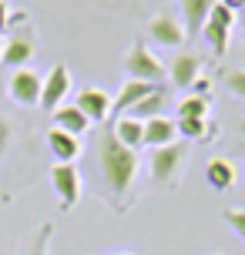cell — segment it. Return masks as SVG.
Masks as SVG:
<instances>
[{"label":"cell","mask_w":245,"mask_h":255,"mask_svg":"<svg viewBox=\"0 0 245 255\" xmlns=\"http://www.w3.org/2000/svg\"><path fill=\"white\" fill-rule=\"evenodd\" d=\"M98 161H101V178L108 191L115 195V202H124V195L138 178V151L124 148L111 131H104L98 144Z\"/></svg>","instance_id":"obj_1"},{"label":"cell","mask_w":245,"mask_h":255,"mask_svg":"<svg viewBox=\"0 0 245 255\" xmlns=\"http://www.w3.org/2000/svg\"><path fill=\"white\" fill-rule=\"evenodd\" d=\"M124 71H128V81H148V84H161L168 77V67L144 44H131V51L124 54Z\"/></svg>","instance_id":"obj_2"},{"label":"cell","mask_w":245,"mask_h":255,"mask_svg":"<svg viewBox=\"0 0 245 255\" xmlns=\"http://www.w3.org/2000/svg\"><path fill=\"white\" fill-rule=\"evenodd\" d=\"M185 168V144H165L151 151V181L155 185H171Z\"/></svg>","instance_id":"obj_3"},{"label":"cell","mask_w":245,"mask_h":255,"mask_svg":"<svg viewBox=\"0 0 245 255\" xmlns=\"http://www.w3.org/2000/svg\"><path fill=\"white\" fill-rule=\"evenodd\" d=\"M232 27H235V13L225 7V3H215L212 13H208L205 27H202V34L205 40L212 44V51L215 54H225L229 51V40H232Z\"/></svg>","instance_id":"obj_4"},{"label":"cell","mask_w":245,"mask_h":255,"mask_svg":"<svg viewBox=\"0 0 245 255\" xmlns=\"http://www.w3.org/2000/svg\"><path fill=\"white\" fill-rule=\"evenodd\" d=\"M51 185L54 191H57V202H61V208H74L81 198V171L74 165H54L51 168Z\"/></svg>","instance_id":"obj_5"},{"label":"cell","mask_w":245,"mask_h":255,"mask_svg":"<svg viewBox=\"0 0 245 255\" xmlns=\"http://www.w3.org/2000/svg\"><path fill=\"white\" fill-rule=\"evenodd\" d=\"M67 91H71V71H67L64 64H54L51 74L44 77V88H40V108L57 111V108L64 104Z\"/></svg>","instance_id":"obj_6"},{"label":"cell","mask_w":245,"mask_h":255,"mask_svg":"<svg viewBox=\"0 0 245 255\" xmlns=\"http://www.w3.org/2000/svg\"><path fill=\"white\" fill-rule=\"evenodd\" d=\"M148 37L161 44V47H181L185 44V27H181L178 17H171V13H155L151 20H148Z\"/></svg>","instance_id":"obj_7"},{"label":"cell","mask_w":245,"mask_h":255,"mask_svg":"<svg viewBox=\"0 0 245 255\" xmlns=\"http://www.w3.org/2000/svg\"><path fill=\"white\" fill-rule=\"evenodd\" d=\"M40 88H44V77L34 74L30 67L13 71V77H10V98H13L17 104H24V108H34V104H40Z\"/></svg>","instance_id":"obj_8"},{"label":"cell","mask_w":245,"mask_h":255,"mask_svg":"<svg viewBox=\"0 0 245 255\" xmlns=\"http://www.w3.org/2000/svg\"><path fill=\"white\" fill-rule=\"evenodd\" d=\"M74 108H78L81 115L88 118L91 125H101L104 118L111 115V98H108L101 88H84V91H78V101H74Z\"/></svg>","instance_id":"obj_9"},{"label":"cell","mask_w":245,"mask_h":255,"mask_svg":"<svg viewBox=\"0 0 245 255\" xmlns=\"http://www.w3.org/2000/svg\"><path fill=\"white\" fill-rule=\"evenodd\" d=\"M202 71V54H175L171 57V67H168V77H171V84L175 88H192L195 77Z\"/></svg>","instance_id":"obj_10"},{"label":"cell","mask_w":245,"mask_h":255,"mask_svg":"<svg viewBox=\"0 0 245 255\" xmlns=\"http://www.w3.org/2000/svg\"><path fill=\"white\" fill-rule=\"evenodd\" d=\"M155 88H161V84H148V81H124V84H121V91H118V98L111 101V111L124 118L134 104L144 101V98H148Z\"/></svg>","instance_id":"obj_11"},{"label":"cell","mask_w":245,"mask_h":255,"mask_svg":"<svg viewBox=\"0 0 245 255\" xmlns=\"http://www.w3.org/2000/svg\"><path fill=\"white\" fill-rule=\"evenodd\" d=\"M178 3H181V27H185V34L198 37V30L205 27L208 13H212V7L219 0H178Z\"/></svg>","instance_id":"obj_12"},{"label":"cell","mask_w":245,"mask_h":255,"mask_svg":"<svg viewBox=\"0 0 245 255\" xmlns=\"http://www.w3.org/2000/svg\"><path fill=\"white\" fill-rule=\"evenodd\" d=\"M47 148H51V154L57 158V165H71L81 154V141L74 138V134L61 131V128H51V131H47Z\"/></svg>","instance_id":"obj_13"},{"label":"cell","mask_w":245,"mask_h":255,"mask_svg":"<svg viewBox=\"0 0 245 255\" xmlns=\"http://www.w3.org/2000/svg\"><path fill=\"white\" fill-rule=\"evenodd\" d=\"M178 141V125L171 118H151L144 121V144L148 148H165V144H175Z\"/></svg>","instance_id":"obj_14"},{"label":"cell","mask_w":245,"mask_h":255,"mask_svg":"<svg viewBox=\"0 0 245 255\" xmlns=\"http://www.w3.org/2000/svg\"><path fill=\"white\" fill-rule=\"evenodd\" d=\"M165 108H168V88L161 84V88H155L144 101H138L134 108L128 111V118H134V121H151V118H165Z\"/></svg>","instance_id":"obj_15"},{"label":"cell","mask_w":245,"mask_h":255,"mask_svg":"<svg viewBox=\"0 0 245 255\" xmlns=\"http://www.w3.org/2000/svg\"><path fill=\"white\" fill-rule=\"evenodd\" d=\"M111 134H115L124 148H131V151H138V148H144V121H134V118H118L115 128H111Z\"/></svg>","instance_id":"obj_16"},{"label":"cell","mask_w":245,"mask_h":255,"mask_svg":"<svg viewBox=\"0 0 245 255\" xmlns=\"http://www.w3.org/2000/svg\"><path fill=\"white\" fill-rule=\"evenodd\" d=\"M235 165L229 161V158H212L208 161V168H205V181L212 185L215 191H229L235 185Z\"/></svg>","instance_id":"obj_17"},{"label":"cell","mask_w":245,"mask_h":255,"mask_svg":"<svg viewBox=\"0 0 245 255\" xmlns=\"http://www.w3.org/2000/svg\"><path fill=\"white\" fill-rule=\"evenodd\" d=\"M30 57H34V40L30 37H13V40H7L3 51H0V61L7 64V67H13V71H20Z\"/></svg>","instance_id":"obj_18"},{"label":"cell","mask_w":245,"mask_h":255,"mask_svg":"<svg viewBox=\"0 0 245 255\" xmlns=\"http://www.w3.org/2000/svg\"><path fill=\"white\" fill-rule=\"evenodd\" d=\"M54 128H61V131H67V134H74V138H78V134H84V131L91 128V121L81 115L74 104H64V108H57V111H54Z\"/></svg>","instance_id":"obj_19"},{"label":"cell","mask_w":245,"mask_h":255,"mask_svg":"<svg viewBox=\"0 0 245 255\" xmlns=\"http://www.w3.org/2000/svg\"><path fill=\"white\" fill-rule=\"evenodd\" d=\"M178 118H195V121H205L208 118V98H198V94H188L178 101Z\"/></svg>","instance_id":"obj_20"},{"label":"cell","mask_w":245,"mask_h":255,"mask_svg":"<svg viewBox=\"0 0 245 255\" xmlns=\"http://www.w3.org/2000/svg\"><path fill=\"white\" fill-rule=\"evenodd\" d=\"M175 125H178V134H185V138H208V131H212V125L205 121H195V118H175Z\"/></svg>","instance_id":"obj_21"},{"label":"cell","mask_w":245,"mask_h":255,"mask_svg":"<svg viewBox=\"0 0 245 255\" xmlns=\"http://www.w3.org/2000/svg\"><path fill=\"white\" fill-rule=\"evenodd\" d=\"M51 239H54V225H40V232L34 235V242H30L27 255H51V252H47V245H51Z\"/></svg>","instance_id":"obj_22"},{"label":"cell","mask_w":245,"mask_h":255,"mask_svg":"<svg viewBox=\"0 0 245 255\" xmlns=\"http://www.w3.org/2000/svg\"><path fill=\"white\" fill-rule=\"evenodd\" d=\"M225 88L232 91L239 101H245V67H232V71H225Z\"/></svg>","instance_id":"obj_23"},{"label":"cell","mask_w":245,"mask_h":255,"mask_svg":"<svg viewBox=\"0 0 245 255\" xmlns=\"http://www.w3.org/2000/svg\"><path fill=\"white\" fill-rule=\"evenodd\" d=\"M222 215H225V222L232 225V232H235V235H239V239L245 242V208H225Z\"/></svg>","instance_id":"obj_24"},{"label":"cell","mask_w":245,"mask_h":255,"mask_svg":"<svg viewBox=\"0 0 245 255\" xmlns=\"http://www.w3.org/2000/svg\"><path fill=\"white\" fill-rule=\"evenodd\" d=\"M7 144H10V121L0 115V158H3V151H7Z\"/></svg>","instance_id":"obj_25"},{"label":"cell","mask_w":245,"mask_h":255,"mask_svg":"<svg viewBox=\"0 0 245 255\" xmlns=\"http://www.w3.org/2000/svg\"><path fill=\"white\" fill-rule=\"evenodd\" d=\"M208 88H212V81H208V77H195V84H192V94H198V98H205L208 94Z\"/></svg>","instance_id":"obj_26"},{"label":"cell","mask_w":245,"mask_h":255,"mask_svg":"<svg viewBox=\"0 0 245 255\" xmlns=\"http://www.w3.org/2000/svg\"><path fill=\"white\" fill-rule=\"evenodd\" d=\"M219 3H225L232 13H242V10H245V0H219Z\"/></svg>","instance_id":"obj_27"},{"label":"cell","mask_w":245,"mask_h":255,"mask_svg":"<svg viewBox=\"0 0 245 255\" xmlns=\"http://www.w3.org/2000/svg\"><path fill=\"white\" fill-rule=\"evenodd\" d=\"M3 27H10V13H7V3L0 0V30H3Z\"/></svg>","instance_id":"obj_28"},{"label":"cell","mask_w":245,"mask_h":255,"mask_svg":"<svg viewBox=\"0 0 245 255\" xmlns=\"http://www.w3.org/2000/svg\"><path fill=\"white\" fill-rule=\"evenodd\" d=\"M239 131H242V138H245V118H242V121H239Z\"/></svg>","instance_id":"obj_29"},{"label":"cell","mask_w":245,"mask_h":255,"mask_svg":"<svg viewBox=\"0 0 245 255\" xmlns=\"http://www.w3.org/2000/svg\"><path fill=\"white\" fill-rule=\"evenodd\" d=\"M0 51H3V40H0Z\"/></svg>","instance_id":"obj_30"},{"label":"cell","mask_w":245,"mask_h":255,"mask_svg":"<svg viewBox=\"0 0 245 255\" xmlns=\"http://www.w3.org/2000/svg\"><path fill=\"white\" fill-rule=\"evenodd\" d=\"M121 255H131V252H121Z\"/></svg>","instance_id":"obj_31"},{"label":"cell","mask_w":245,"mask_h":255,"mask_svg":"<svg viewBox=\"0 0 245 255\" xmlns=\"http://www.w3.org/2000/svg\"><path fill=\"white\" fill-rule=\"evenodd\" d=\"M242 13H245V10H242Z\"/></svg>","instance_id":"obj_32"}]
</instances>
